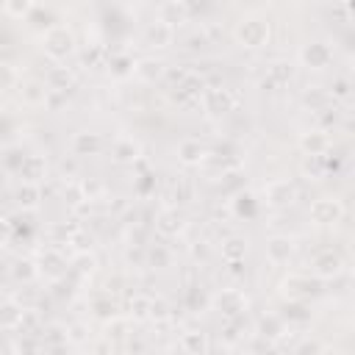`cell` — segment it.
Listing matches in <instances>:
<instances>
[{"label": "cell", "instance_id": "obj_14", "mask_svg": "<svg viewBox=\"0 0 355 355\" xmlns=\"http://www.w3.org/2000/svg\"><path fill=\"white\" fill-rule=\"evenodd\" d=\"M300 61L308 69H324L333 64V47L327 42H311L300 50Z\"/></svg>", "mask_w": 355, "mask_h": 355}, {"label": "cell", "instance_id": "obj_9", "mask_svg": "<svg viewBox=\"0 0 355 355\" xmlns=\"http://www.w3.org/2000/svg\"><path fill=\"white\" fill-rule=\"evenodd\" d=\"M17 89H19L22 105H28V108H42V105H47V103H50V94H53V92L47 89L44 78H25V80L17 83Z\"/></svg>", "mask_w": 355, "mask_h": 355}, {"label": "cell", "instance_id": "obj_2", "mask_svg": "<svg viewBox=\"0 0 355 355\" xmlns=\"http://www.w3.org/2000/svg\"><path fill=\"white\" fill-rule=\"evenodd\" d=\"M42 50L50 61H67L72 53H75V33L69 25H50L42 36Z\"/></svg>", "mask_w": 355, "mask_h": 355}, {"label": "cell", "instance_id": "obj_6", "mask_svg": "<svg viewBox=\"0 0 355 355\" xmlns=\"http://www.w3.org/2000/svg\"><path fill=\"white\" fill-rule=\"evenodd\" d=\"M308 219L319 227H327V225H338L344 219V202L338 197H316L308 208Z\"/></svg>", "mask_w": 355, "mask_h": 355}, {"label": "cell", "instance_id": "obj_48", "mask_svg": "<svg viewBox=\"0 0 355 355\" xmlns=\"http://www.w3.org/2000/svg\"><path fill=\"white\" fill-rule=\"evenodd\" d=\"M261 3H269V0H261Z\"/></svg>", "mask_w": 355, "mask_h": 355}, {"label": "cell", "instance_id": "obj_44", "mask_svg": "<svg viewBox=\"0 0 355 355\" xmlns=\"http://www.w3.org/2000/svg\"><path fill=\"white\" fill-rule=\"evenodd\" d=\"M300 355H311V352H324L327 349V344H322V341H311V338H305V341H300L297 347H294Z\"/></svg>", "mask_w": 355, "mask_h": 355}, {"label": "cell", "instance_id": "obj_33", "mask_svg": "<svg viewBox=\"0 0 355 355\" xmlns=\"http://www.w3.org/2000/svg\"><path fill=\"white\" fill-rule=\"evenodd\" d=\"M150 300L153 297H147V294H133L128 300V319H133V322L150 319Z\"/></svg>", "mask_w": 355, "mask_h": 355}, {"label": "cell", "instance_id": "obj_34", "mask_svg": "<svg viewBox=\"0 0 355 355\" xmlns=\"http://www.w3.org/2000/svg\"><path fill=\"white\" fill-rule=\"evenodd\" d=\"M247 255V241L241 236H227L222 241V258L225 261H244Z\"/></svg>", "mask_w": 355, "mask_h": 355}, {"label": "cell", "instance_id": "obj_4", "mask_svg": "<svg viewBox=\"0 0 355 355\" xmlns=\"http://www.w3.org/2000/svg\"><path fill=\"white\" fill-rule=\"evenodd\" d=\"M211 308L219 311L225 319H239V316L247 313L250 300H247V294L239 291V288H219V291L211 297Z\"/></svg>", "mask_w": 355, "mask_h": 355}, {"label": "cell", "instance_id": "obj_40", "mask_svg": "<svg viewBox=\"0 0 355 355\" xmlns=\"http://www.w3.org/2000/svg\"><path fill=\"white\" fill-rule=\"evenodd\" d=\"M92 311H94V316H100L103 322L119 313V308H116V302H114L111 297H100V300H94V302H92Z\"/></svg>", "mask_w": 355, "mask_h": 355}, {"label": "cell", "instance_id": "obj_46", "mask_svg": "<svg viewBox=\"0 0 355 355\" xmlns=\"http://www.w3.org/2000/svg\"><path fill=\"white\" fill-rule=\"evenodd\" d=\"M11 233H14V227H11V219L0 216V247H6V244L11 241Z\"/></svg>", "mask_w": 355, "mask_h": 355}, {"label": "cell", "instance_id": "obj_21", "mask_svg": "<svg viewBox=\"0 0 355 355\" xmlns=\"http://www.w3.org/2000/svg\"><path fill=\"white\" fill-rule=\"evenodd\" d=\"M283 333H286V319L280 313H263L258 319V324H255V336H261L269 344H275L277 338H283Z\"/></svg>", "mask_w": 355, "mask_h": 355}, {"label": "cell", "instance_id": "obj_16", "mask_svg": "<svg viewBox=\"0 0 355 355\" xmlns=\"http://www.w3.org/2000/svg\"><path fill=\"white\" fill-rule=\"evenodd\" d=\"M130 75L136 80H141V83H155V80H161L166 75V64L158 61V58H153V55H144V58H136L133 61Z\"/></svg>", "mask_w": 355, "mask_h": 355}, {"label": "cell", "instance_id": "obj_41", "mask_svg": "<svg viewBox=\"0 0 355 355\" xmlns=\"http://www.w3.org/2000/svg\"><path fill=\"white\" fill-rule=\"evenodd\" d=\"M150 319H153V322H169V319H172V305H169L166 300H161V297H158V300L153 297V300H150Z\"/></svg>", "mask_w": 355, "mask_h": 355}, {"label": "cell", "instance_id": "obj_32", "mask_svg": "<svg viewBox=\"0 0 355 355\" xmlns=\"http://www.w3.org/2000/svg\"><path fill=\"white\" fill-rule=\"evenodd\" d=\"M11 275H14V280H19V283H33L36 277H39V263L33 261V258H17L14 263H11Z\"/></svg>", "mask_w": 355, "mask_h": 355}, {"label": "cell", "instance_id": "obj_8", "mask_svg": "<svg viewBox=\"0 0 355 355\" xmlns=\"http://www.w3.org/2000/svg\"><path fill=\"white\" fill-rule=\"evenodd\" d=\"M311 272L319 280H336V277L344 275V258L333 250H322L311 258Z\"/></svg>", "mask_w": 355, "mask_h": 355}, {"label": "cell", "instance_id": "obj_25", "mask_svg": "<svg viewBox=\"0 0 355 355\" xmlns=\"http://www.w3.org/2000/svg\"><path fill=\"white\" fill-rule=\"evenodd\" d=\"M42 200H44L42 197V183H19V189L14 194V202L22 211H36L42 205Z\"/></svg>", "mask_w": 355, "mask_h": 355}, {"label": "cell", "instance_id": "obj_13", "mask_svg": "<svg viewBox=\"0 0 355 355\" xmlns=\"http://www.w3.org/2000/svg\"><path fill=\"white\" fill-rule=\"evenodd\" d=\"M17 178H19V183H42L47 178V158L39 153L22 155V161L17 166Z\"/></svg>", "mask_w": 355, "mask_h": 355}, {"label": "cell", "instance_id": "obj_23", "mask_svg": "<svg viewBox=\"0 0 355 355\" xmlns=\"http://www.w3.org/2000/svg\"><path fill=\"white\" fill-rule=\"evenodd\" d=\"M44 83L53 94H67L75 86V75H72L69 67H50L47 75H44Z\"/></svg>", "mask_w": 355, "mask_h": 355}, {"label": "cell", "instance_id": "obj_29", "mask_svg": "<svg viewBox=\"0 0 355 355\" xmlns=\"http://www.w3.org/2000/svg\"><path fill=\"white\" fill-rule=\"evenodd\" d=\"M22 313H25V308H22L17 300H3V302H0V327H6V330H19Z\"/></svg>", "mask_w": 355, "mask_h": 355}, {"label": "cell", "instance_id": "obj_5", "mask_svg": "<svg viewBox=\"0 0 355 355\" xmlns=\"http://www.w3.org/2000/svg\"><path fill=\"white\" fill-rule=\"evenodd\" d=\"M205 89H208V86H205V78H200L197 72H186L178 83H172L169 97H172L178 105L189 108V105H197V103H200V97H202Z\"/></svg>", "mask_w": 355, "mask_h": 355}, {"label": "cell", "instance_id": "obj_22", "mask_svg": "<svg viewBox=\"0 0 355 355\" xmlns=\"http://www.w3.org/2000/svg\"><path fill=\"white\" fill-rule=\"evenodd\" d=\"M205 158H208V150H205L202 141H197V139H183V141L178 144V161H180L183 166H200Z\"/></svg>", "mask_w": 355, "mask_h": 355}, {"label": "cell", "instance_id": "obj_31", "mask_svg": "<svg viewBox=\"0 0 355 355\" xmlns=\"http://www.w3.org/2000/svg\"><path fill=\"white\" fill-rule=\"evenodd\" d=\"M180 349H183V352H191V355H205V352L211 349V344H208V336H205V333H200V330H186V333L180 336Z\"/></svg>", "mask_w": 355, "mask_h": 355}, {"label": "cell", "instance_id": "obj_10", "mask_svg": "<svg viewBox=\"0 0 355 355\" xmlns=\"http://www.w3.org/2000/svg\"><path fill=\"white\" fill-rule=\"evenodd\" d=\"M200 100H202V108H205L208 116H222V114H227V111L236 108V97H233V92L225 89V86L205 89Z\"/></svg>", "mask_w": 355, "mask_h": 355}, {"label": "cell", "instance_id": "obj_36", "mask_svg": "<svg viewBox=\"0 0 355 355\" xmlns=\"http://www.w3.org/2000/svg\"><path fill=\"white\" fill-rule=\"evenodd\" d=\"M42 336H44V349H58V347H67L69 341H67V327H61V324H50L47 330H42Z\"/></svg>", "mask_w": 355, "mask_h": 355}, {"label": "cell", "instance_id": "obj_37", "mask_svg": "<svg viewBox=\"0 0 355 355\" xmlns=\"http://www.w3.org/2000/svg\"><path fill=\"white\" fill-rule=\"evenodd\" d=\"M36 8V0H3V11L11 19H25Z\"/></svg>", "mask_w": 355, "mask_h": 355}, {"label": "cell", "instance_id": "obj_15", "mask_svg": "<svg viewBox=\"0 0 355 355\" xmlns=\"http://www.w3.org/2000/svg\"><path fill=\"white\" fill-rule=\"evenodd\" d=\"M291 255H294V239L291 236L275 233V236L266 239V258H269V263L283 266V263L291 261Z\"/></svg>", "mask_w": 355, "mask_h": 355}, {"label": "cell", "instance_id": "obj_30", "mask_svg": "<svg viewBox=\"0 0 355 355\" xmlns=\"http://www.w3.org/2000/svg\"><path fill=\"white\" fill-rule=\"evenodd\" d=\"M94 269H97V258H94V252H89V250H78V252L69 258V272H75L78 277H92Z\"/></svg>", "mask_w": 355, "mask_h": 355}, {"label": "cell", "instance_id": "obj_26", "mask_svg": "<svg viewBox=\"0 0 355 355\" xmlns=\"http://www.w3.org/2000/svg\"><path fill=\"white\" fill-rule=\"evenodd\" d=\"M330 169H336V164H330L327 153L324 155H305V161H302V175L311 180H324L330 175Z\"/></svg>", "mask_w": 355, "mask_h": 355}, {"label": "cell", "instance_id": "obj_1", "mask_svg": "<svg viewBox=\"0 0 355 355\" xmlns=\"http://www.w3.org/2000/svg\"><path fill=\"white\" fill-rule=\"evenodd\" d=\"M269 33H272L269 22H266L263 17H258V14L241 17V19L236 22V28H233V39H236V44L244 47V50H258V47H263V44L269 42Z\"/></svg>", "mask_w": 355, "mask_h": 355}, {"label": "cell", "instance_id": "obj_24", "mask_svg": "<svg viewBox=\"0 0 355 355\" xmlns=\"http://www.w3.org/2000/svg\"><path fill=\"white\" fill-rule=\"evenodd\" d=\"M103 338L114 347V344H122V341H128L130 338V319L128 316H111V319H105V327H103Z\"/></svg>", "mask_w": 355, "mask_h": 355}, {"label": "cell", "instance_id": "obj_7", "mask_svg": "<svg viewBox=\"0 0 355 355\" xmlns=\"http://www.w3.org/2000/svg\"><path fill=\"white\" fill-rule=\"evenodd\" d=\"M297 183L291 178H277V180H269L263 186V202L272 205V208H288L297 202Z\"/></svg>", "mask_w": 355, "mask_h": 355}, {"label": "cell", "instance_id": "obj_42", "mask_svg": "<svg viewBox=\"0 0 355 355\" xmlns=\"http://www.w3.org/2000/svg\"><path fill=\"white\" fill-rule=\"evenodd\" d=\"M327 94H330L333 103H336V100H349V97H352V83H349L347 78H336L333 86L327 89Z\"/></svg>", "mask_w": 355, "mask_h": 355}, {"label": "cell", "instance_id": "obj_12", "mask_svg": "<svg viewBox=\"0 0 355 355\" xmlns=\"http://www.w3.org/2000/svg\"><path fill=\"white\" fill-rule=\"evenodd\" d=\"M183 230H186V216H183L175 205L161 208V211L155 214V233H158V236L175 239V236H180Z\"/></svg>", "mask_w": 355, "mask_h": 355}, {"label": "cell", "instance_id": "obj_11", "mask_svg": "<svg viewBox=\"0 0 355 355\" xmlns=\"http://www.w3.org/2000/svg\"><path fill=\"white\" fill-rule=\"evenodd\" d=\"M36 263H39V275H44L50 280H58V277H64L69 272V261H67V255L58 247L42 250L39 258H36Z\"/></svg>", "mask_w": 355, "mask_h": 355}, {"label": "cell", "instance_id": "obj_47", "mask_svg": "<svg viewBox=\"0 0 355 355\" xmlns=\"http://www.w3.org/2000/svg\"><path fill=\"white\" fill-rule=\"evenodd\" d=\"M119 286H122V277H114V280H108V283H105V288H108V294H111V291L116 294V291H119Z\"/></svg>", "mask_w": 355, "mask_h": 355}, {"label": "cell", "instance_id": "obj_39", "mask_svg": "<svg viewBox=\"0 0 355 355\" xmlns=\"http://www.w3.org/2000/svg\"><path fill=\"white\" fill-rule=\"evenodd\" d=\"M169 261H172V255H169V250H166L164 244H155V247L147 250V263H150V266L164 269V266H169Z\"/></svg>", "mask_w": 355, "mask_h": 355}, {"label": "cell", "instance_id": "obj_17", "mask_svg": "<svg viewBox=\"0 0 355 355\" xmlns=\"http://www.w3.org/2000/svg\"><path fill=\"white\" fill-rule=\"evenodd\" d=\"M294 64L286 58H277L272 64H266V78H263V89H283L294 80Z\"/></svg>", "mask_w": 355, "mask_h": 355}, {"label": "cell", "instance_id": "obj_3", "mask_svg": "<svg viewBox=\"0 0 355 355\" xmlns=\"http://www.w3.org/2000/svg\"><path fill=\"white\" fill-rule=\"evenodd\" d=\"M277 291L283 300L288 302H305L311 297H316L322 291V280L319 277H311V275H286L280 283H277Z\"/></svg>", "mask_w": 355, "mask_h": 355}, {"label": "cell", "instance_id": "obj_18", "mask_svg": "<svg viewBox=\"0 0 355 355\" xmlns=\"http://www.w3.org/2000/svg\"><path fill=\"white\" fill-rule=\"evenodd\" d=\"M172 42H175V28L166 25L164 19H155L144 28V44L150 50H166Z\"/></svg>", "mask_w": 355, "mask_h": 355}, {"label": "cell", "instance_id": "obj_38", "mask_svg": "<svg viewBox=\"0 0 355 355\" xmlns=\"http://www.w3.org/2000/svg\"><path fill=\"white\" fill-rule=\"evenodd\" d=\"M17 83H19L17 67L8 61H0V92H11V89H17Z\"/></svg>", "mask_w": 355, "mask_h": 355}, {"label": "cell", "instance_id": "obj_20", "mask_svg": "<svg viewBox=\"0 0 355 355\" xmlns=\"http://www.w3.org/2000/svg\"><path fill=\"white\" fill-rule=\"evenodd\" d=\"M69 150H72V155H78V158H83V155H97V153L103 150V136L94 133V130H78V133L72 136V141H69Z\"/></svg>", "mask_w": 355, "mask_h": 355}, {"label": "cell", "instance_id": "obj_43", "mask_svg": "<svg viewBox=\"0 0 355 355\" xmlns=\"http://www.w3.org/2000/svg\"><path fill=\"white\" fill-rule=\"evenodd\" d=\"M233 214H236V216H252V214H255V205H252V197H250L247 191H241V194H236V200H233Z\"/></svg>", "mask_w": 355, "mask_h": 355}, {"label": "cell", "instance_id": "obj_27", "mask_svg": "<svg viewBox=\"0 0 355 355\" xmlns=\"http://www.w3.org/2000/svg\"><path fill=\"white\" fill-rule=\"evenodd\" d=\"M139 155H141L139 141H136V139H128V136L116 139L114 147H111V158H114L116 164H133Z\"/></svg>", "mask_w": 355, "mask_h": 355}, {"label": "cell", "instance_id": "obj_35", "mask_svg": "<svg viewBox=\"0 0 355 355\" xmlns=\"http://www.w3.org/2000/svg\"><path fill=\"white\" fill-rule=\"evenodd\" d=\"M302 103L311 108V111H322V108H327V105H333V100H330V94H327V89H319V86H313V89H308L305 92V97H302Z\"/></svg>", "mask_w": 355, "mask_h": 355}, {"label": "cell", "instance_id": "obj_45", "mask_svg": "<svg viewBox=\"0 0 355 355\" xmlns=\"http://www.w3.org/2000/svg\"><path fill=\"white\" fill-rule=\"evenodd\" d=\"M83 338H86V327H83V324L67 327V341H69V344H80Z\"/></svg>", "mask_w": 355, "mask_h": 355}, {"label": "cell", "instance_id": "obj_19", "mask_svg": "<svg viewBox=\"0 0 355 355\" xmlns=\"http://www.w3.org/2000/svg\"><path fill=\"white\" fill-rule=\"evenodd\" d=\"M330 147H333V141H330L327 130H322V128L305 130V133L300 136V150H302V155H324V153H330Z\"/></svg>", "mask_w": 355, "mask_h": 355}, {"label": "cell", "instance_id": "obj_28", "mask_svg": "<svg viewBox=\"0 0 355 355\" xmlns=\"http://www.w3.org/2000/svg\"><path fill=\"white\" fill-rule=\"evenodd\" d=\"M158 19H164L166 25H180L189 19V8H186V0H166L161 8H158Z\"/></svg>", "mask_w": 355, "mask_h": 355}]
</instances>
